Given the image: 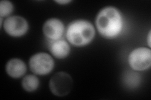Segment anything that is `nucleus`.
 Returning a JSON list of instances; mask_svg holds the SVG:
<instances>
[{"label": "nucleus", "mask_w": 151, "mask_h": 100, "mask_svg": "<svg viewBox=\"0 0 151 100\" xmlns=\"http://www.w3.org/2000/svg\"><path fill=\"white\" fill-rule=\"evenodd\" d=\"M73 81L70 76L65 72H58L51 78L49 88L51 92L57 96H64L71 91Z\"/></svg>", "instance_id": "7ed1b4c3"}, {"label": "nucleus", "mask_w": 151, "mask_h": 100, "mask_svg": "<svg viewBox=\"0 0 151 100\" xmlns=\"http://www.w3.org/2000/svg\"><path fill=\"white\" fill-rule=\"evenodd\" d=\"M43 33L51 41L60 40L64 33V25L62 21L58 18H50L44 24Z\"/></svg>", "instance_id": "0eeeda50"}, {"label": "nucleus", "mask_w": 151, "mask_h": 100, "mask_svg": "<svg viewBox=\"0 0 151 100\" xmlns=\"http://www.w3.org/2000/svg\"><path fill=\"white\" fill-rule=\"evenodd\" d=\"M65 36L71 45L78 47L84 46L93 40L95 29L87 20H74L70 22L66 28Z\"/></svg>", "instance_id": "f03ea898"}, {"label": "nucleus", "mask_w": 151, "mask_h": 100, "mask_svg": "<svg viewBox=\"0 0 151 100\" xmlns=\"http://www.w3.org/2000/svg\"><path fill=\"white\" fill-rule=\"evenodd\" d=\"M129 63L132 69L135 71L148 70L151 65V50L146 47L137 48L129 56Z\"/></svg>", "instance_id": "39448f33"}, {"label": "nucleus", "mask_w": 151, "mask_h": 100, "mask_svg": "<svg viewBox=\"0 0 151 100\" xmlns=\"http://www.w3.org/2000/svg\"><path fill=\"white\" fill-rule=\"evenodd\" d=\"M150 31L149 32L148 36H147V43L149 47H150Z\"/></svg>", "instance_id": "ddd939ff"}, {"label": "nucleus", "mask_w": 151, "mask_h": 100, "mask_svg": "<svg viewBox=\"0 0 151 100\" xmlns=\"http://www.w3.org/2000/svg\"><path fill=\"white\" fill-rule=\"evenodd\" d=\"M95 23L98 31L106 39L115 38L120 34L123 28L121 13L113 6L101 9L97 15Z\"/></svg>", "instance_id": "f257e3e1"}, {"label": "nucleus", "mask_w": 151, "mask_h": 100, "mask_svg": "<svg viewBox=\"0 0 151 100\" xmlns=\"http://www.w3.org/2000/svg\"><path fill=\"white\" fill-rule=\"evenodd\" d=\"M13 4L7 0H3L0 2V17H9L13 11Z\"/></svg>", "instance_id": "9b49d317"}, {"label": "nucleus", "mask_w": 151, "mask_h": 100, "mask_svg": "<svg viewBox=\"0 0 151 100\" xmlns=\"http://www.w3.org/2000/svg\"><path fill=\"white\" fill-rule=\"evenodd\" d=\"M6 71L10 77L13 78H19L25 74L27 66L22 60L13 58L7 62Z\"/></svg>", "instance_id": "6e6552de"}, {"label": "nucleus", "mask_w": 151, "mask_h": 100, "mask_svg": "<svg viewBox=\"0 0 151 100\" xmlns=\"http://www.w3.org/2000/svg\"><path fill=\"white\" fill-rule=\"evenodd\" d=\"M3 28L8 35L18 38L26 34L28 30V23L20 16H12L4 21Z\"/></svg>", "instance_id": "423d86ee"}, {"label": "nucleus", "mask_w": 151, "mask_h": 100, "mask_svg": "<svg viewBox=\"0 0 151 100\" xmlns=\"http://www.w3.org/2000/svg\"><path fill=\"white\" fill-rule=\"evenodd\" d=\"M32 73L37 75L49 74L54 68V61L50 55L46 53H38L33 55L29 61Z\"/></svg>", "instance_id": "20e7f679"}, {"label": "nucleus", "mask_w": 151, "mask_h": 100, "mask_svg": "<svg viewBox=\"0 0 151 100\" xmlns=\"http://www.w3.org/2000/svg\"><path fill=\"white\" fill-rule=\"evenodd\" d=\"M51 54L58 59H64L70 53V46L68 43L64 40L52 41L50 44Z\"/></svg>", "instance_id": "1a4fd4ad"}, {"label": "nucleus", "mask_w": 151, "mask_h": 100, "mask_svg": "<svg viewBox=\"0 0 151 100\" xmlns=\"http://www.w3.org/2000/svg\"><path fill=\"white\" fill-rule=\"evenodd\" d=\"M55 2L60 4H66L69 3L70 1H69V0H60V1H55Z\"/></svg>", "instance_id": "f8f14e48"}, {"label": "nucleus", "mask_w": 151, "mask_h": 100, "mask_svg": "<svg viewBox=\"0 0 151 100\" xmlns=\"http://www.w3.org/2000/svg\"><path fill=\"white\" fill-rule=\"evenodd\" d=\"M22 87L26 91H35L39 86V79L35 75L29 74L25 76L22 79Z\"/></svg>", "instance_id": "9d476101"}]
</instances>
